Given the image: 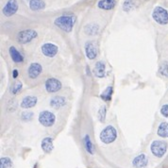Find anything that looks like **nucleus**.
Instances as JSON below:
<instances>
[{
  "mask_svg": "<svg viewBox=\"0 0 168 168\" xmlns=\"http://www.w3.org/2000/svg\"><path fill=\"white\" fill-rule=\"evenodd\" d=\"M106 113H107V107L104 105V106H101L99 110H98V120L101 122V123H104L105 122V119H106Z\"/></svg>",
  "mask_w": 168,
  "mask_h": 168,
  "instance_id": "nucleus-24",
  "label": "nucleus"
},
{
  "mask_svg": "<svg viewBox=\"0 0 168 168\" xmlns=\"http://www.w3.org/2000/svg\"><path fill=\"white\" fill-rule=\"evenodd\" d=\"M56 116L53 112L49 110H42L39 114V122L42 126L45 127L52 126L55 124Z\"/></svg>",
  "mask_w": 168,
  "mask_h": 168,
  "instance_id": "nucleus-6",
  "label": "nucleus"
},
{
  "mask_svg": "<svg viewBox=\"0 0 168 168\" xmlns=\"http://www.w3.org/2000/svg\"><path fill=\"white\" fill-rule=\"evenodd\" d=\"M37 97L33 95H27L25 96L21 102V108L23 109H30L33 108L37 104Z\"/></svg>",
  "mask_w": 168,
  "mask_h": 168,
  "instance_id": "nucleus-14",
  "label": "nucleus"
},
{
  "mask_svg": "<svg viewBox=\"0 0 168 168\" xmlns=\"http://www.w3.org/2000/svg\"><path fill=\"white\" fill-rule=\"evenodd\" d=\"M12 160L8 157H2L0 159V168H12Z\"/></svg>",
  "mask_w": 168,
  "mask_h": 168,
  "instance_id": "nucleus-23",
  "label": "nucleus"
},
{
  "mask_svg": "<svg viewBox=\"0 0 168 168\" xmlns=\"http://www.w3.org/2000/svg\"><path fill=\"white\" fill-rule=\"evenodd\" d=\"M112 92H113V88L111 86H109L105 89V91L101 93L100 97L102 100L104 101H109L111 99V95H112Z\"/></svg>",
  "mask_w": 168,
  "mask_h": 168,
  "instance_id": "nucleus-22",
  "label": "nucleus"
},
{
  "mask_svg": "<svg viewBox=\"0 0 168 168\" xmlns=\"http://www.w3.org/2000/svg\"><path fill=\"white\" fill-rule=\"evenodd\" d=\"M105 72H106L105 63L103 61H97L93 68V74L95 75V76L102 78L105 76Z\"/></svg>",
  "mask_w": 168,
  "mask_h": 168,
  "instance_id": "nucleus-17",
  "label": "nucleus"
},
{
  "mask_svg": "<svg viewBox=\"0 0 168 168\" xmlns=\"http://www.w3.org/2000/svg\"><path fill=\"white\" fill-rule=\"evenodd\" d=\"M66 104V98L61 95H56L51 98L50 100V106L53 109H60Z\"/></svg>",
  "mask_w": 168,
  "mask_h": 168,
  "instance_id": "nucleus-13",
  "label": "nucleus"
},
{
  "mask_svg": "<svg viewBox=\"0 0 168 168\" xmlns=\"http://www.w3.org/2000/svg\"><path fill=\"white\" fill-rule=\"evenodd\" d=\"M160 113L163 117L168 118V104L162 105V107L160 108Z\"/></svg>",
  "mask_w": 168,
  "mask_h": 168,
  "instance_id": "nucleus-30",
  "label": "nucleus"
},
{
  "mask_svg": "<svg viewBox=\"0 0 168 168\" xmlns=\"http://www.w3.org/2000/svg\"><path fill=\"white\" fill-rule=\"evenodd\" d=\"M134 0H126L123 4V8L125 11H129L130 9H132L134 8Z\"/></svg>",
  "mask_w": 168,
  "mask_h": 168,
  "instance_id": "nucleus-25",
  "label": "nucleus"
},
{
  "mask_svg": "<svg viewBox=\"0 0 168 168\" xmlns=\"http://www.w3.org/2000/svg\"><path fill=\"white\" fill-rule=\"evenodd\" d=\"M97 6L101 9L110 10L115 7V1L114 0H100L97 3Z\"/></svg>",
  "mask_w": 168,
  "mask_h": 168,
  "instance_id": "nucleus-18",
  "label": "nucleus"
},
{
  "mask_svg": "<svg viewBox=\"0 0 168 168\" xmlns=\"http://www.w3.org/2000/svg\"><path fill=\"white\" fill-rule=\"evenodd\" d=\"M18 75H19L18 70H17V69H14L13 72H12V76H13V78H16V77L18 76Z\"/></svg>",
  "mask_w": 168,
  "mask_h": 168,
  "instance_id": "nucleus-31",
  "label": "nucleus"
},
{
  "mask_svg": "<svg viewBox=\"0 0 168 168\" xmlns=\"http://www.w3.org/2000/svg\"><path fill=\"white\" fill-rule=\"evenodd\" d=\"M86 29V33L88 34H96V32L98 31V25H89L88 26L85 27Z\"/></svg>",
  "mask_w": 168,
  "mask_h": 168,
  "instance_id": "nucleus-26",
  "label": "nucleus"
},
{
  "mask_svg": "<svg viewBox=\"0 0 168 168\" xmlns=\"http://www.w3.org/2000/svg\"><path fill=\"white\" fill-rule=\"evenodd\" d=\"M160 73L161 76L168 77V64L166 62H163L160 67Z\"/></svg>",
  "mask_w": 168,
  "mask_h": 168,
  "instance_id": "nucleus-28",
  "label": "nucleus"
},
{
  "mask_svg": "<svg viewBox=\"0 0 168 168\" xmlns=\"http://www.w3.org/2000/svg\"><path fill=\"white\" fill-rule=\"evenodd\" d=\"M41 147L42 149V151L46 154H49L52 152L53 148H54V145H53V140L51 137H44L42 140V143H41Z\"/></svg>",
  "mask_w": 168,
  "mask_h": 168,
  "instance_id": "nucleus-15",
  "label": "nucleus"
},
{
  "mask_svg": "<svg viewBox=\"0 0 168 168\" xmlns=\"http://www.w3.org/2000/svg\"><path fill=\"white\" fill-rule=\"evenodd\" d=\"M152 17L160 25L168 24V11L162 7H156L152 12Z\"/></svg>",
  "mask_w": 168,
  "mask_h": 168,
  "instance_id": "nucleus-4",
  "label": "nucleus"
},
{
  "mask_svg": "<svg viewBox=\"0 0 168 168\" xmlns=\"http://www.w3.org/2000/svg\"><path fill=\"white\" fill-rule=\"evenodd\" d=\"M32 118H33V112H31V111H24V112H22L21 119H22L23 121L28 122V121H30Z\"/></svg>",
  "mask_w": 168,
  "mask_h": 168,
  "instance_id": "nucleus-27",
  "label": "nucleus"
},
{
  "mask_svg": "<svg viewBox=\"0 0 168 168\" xmlns=\"http://www.w3.org/2000/svg\"><path fill=\"white\" fill-rule=\"evenodd\" d=\"M157 134L161 138H168V123L166 122L160 123L158 127Z\"/></svg>",
  "mask_w": 168,
  "mask_h": 168,
  "instance_id": "nucleus-21",
  "label": "nucleus"
},
{
  "mask_svg": "<svg viewBox=\"0 0 168 168\" xmlns=\"http://www.w3.org/2000/svg\"><path fill=\"white\" fill-rule=\"evenodd\" d=\"M18 9V3L16 0H8L3 8V13L5 16L9 17L16 13Z\"/></svg>",
  "mask_w": 168,
  "mask_h": 168,
  "instance_id": "nucleus-10",
  "label": "nucleus"
},
{
  "mask_svg": "<svg viewBox=\"0 0 168 168\" xmlns=\"http://www.w3.org/2000/svg\"><path fill=\"white\" fill-rule=\"evenodd\" d=\"M76 22V17L72 15H62L55 19L54 24L65 32H71L73 30Z\"/></svg>",
  "mask_w": 168,
  "mask_h": 168,
  "instance_id": "nucleus-1",
  "label": "nucleus"
},
{
  "mask_svg": "<svg viewBox=\"0 0 168 168\" xmlns=\"http://www.w3.org/2000/svg\"><path fill=\"white\" fill-rule=\"evenodd\" d=\"M22 87H23V85H22V82H20V81H18V82H16V83H14V85L12 86V88H11V92L13 93V94H16L21 89H22Z\"/></svg>",
  "mask_w": 168,
  "mask_h": 168,
  "instance_id": "nucleus-29",
  "label": "nucleus"
},
{
  "mask_svg": "<svg viewBox=\"0 0 168 168\" xmlns=\"http://www.w3.org/2000/svg\"><path fill=\"white\" fill-rule=\"evenodd\" d=\"M42 71V67L40 63L32 62L27 69V75L30 78H36L37 76H40Z\"/></svg>",
  "mask_w": 168,
  "mask_h": 168,
  "instance_id": "nucleus-11",
  "label": "nucleus"
},
{
  "mask_svg": "<svg viewBox=\"0 0 168 168\" xmlns=\"http://www.w3.org/2000/svg\"><path fill=\"white\" fill-rule=\"evenodd\" d=\"M8 53L10 55L11 59L15 62V63H21L24 61V56L14 47V46H10L8 49Z\"/></svg>",
  "mask_w": 168,
  "mask_h": 168,
  "instance_id": "nucleus-16",
  "label": "nucleus"
},
{
  "mask_svg": "<svg viewBox=\"0 0 168 168\" xmlns=\"http://www.w3.org/2000/svg\"><path fill=\"white\" fill-rule=\"evenodd\" d=\"M83 144H84L85 150H86L89 154L92 155V154L94 153V146H93V144H92V141H91V138H90V136H89L88 134L84 136Z\"/></svg>",
  "mask_w": 168,
  "mask_h": 168,
  "instance_id": "nucleus-19",
  "label": "nucleus"
},
{
  "mask_svg": "<svg viewBox=\"0 0 168 168\" xmlns=\"http://www.w3.org/2000/svg\"><path fill=\"white\" fill-rule=\"evenodd\" d=\"M29 8L32 10H42L45 8V3L43 0H30L29 1Z\"/></svg>",
  "mask_w": 168,
  "mask_h": 168,
  "instance_id": "nucleus-20",
  "label": "nucleus"
},
{
  "mask_svg": "<svg viewBox=\"0 0 168 168\" xmlns=\"http://www.w3.org/2000/svg\"><path fill=\"white\" fill-rule=\"evenodd\" d=\"M38 36V33L33 29L22 30L17 34V42L21 44H25L30 42Z\"/></svg>",
  "mask_w": 168,
  "mask_h": 168,
  "instance_id": "nucleus-5",
  "label": "nucleus"
},
{
  "mask_svg": "<svg viewBox=\"0 0 168 168\" xmlns=\"http://www.w3.org/2000/svg\"><path fill=\"white\" fill-rule=\"evenodd\" d=\"M132 164L135 168H144L148 164V160L144 154H140L133 159Z\"/></svg>",
  "mask_w": 168,
  "mask_h": 168,
  "instance_id": "nucleus-12",
  "label": "nucleus"
},
{
  "mask_svg": "<svg viewBox=\"0 0 168 168\" xmlns=\"http://www.w3.org/2000/svg\"><path fill=\"white\" fill-rule=\"evenodd\" d=\"M42 53L48 58H53L57 55L58 51H59V47L51 42H46L44 44L42 45Z\"/></svg>",
  "mask_w": 168,
  "mask_h": 168,
  "instance_id": "nucleus-8",
  "label": "nucleus"
},
{
  "mask_svg": "<svg viewBox=\"0 0 168 168\" xmlns=\"http://www.w3.org/2000/svg\"><path fill=\"white\" fill-rule=\"evenodd\" d=\"M85 54L89 59H94L98 54V48L95 42H87L85 43Z\"/></svg>",
  "mask_w": 168,
  "mask_h": 168,
  "instance_id": "nucleus-9",
  "label": "nucleus"
},
{
  "mask_svg": "<svg viewBox=\"0 0 168 168\" xmlns=\"http://www.w3.org/2000/svg\"><path fill=\"white\" fill-rule=\"evenodd\" d=\"M150 150L152 154L157 158H161L167 151V143L163 141L156 140L153 141L150 145Z\"/></svg>",
  "mask_w": 168,
  "mask_h": 168,
  "instance_id": "nucleus-3",
  "label": "nucleus"
},
{
  "mask_svg": "<svg viewBox=\"0 0 168 168\" xmlns=\"http://www.w3.org/2000/svg\"><path fill=\"white\" fill-rule=\"evenodd\" d=\"M44 85H45V90L47 92H57L58 91L61 89V86H62L61 82L55 77H50L46 79Z\"/></svg>",
  "mask_w": 168,
  "mask_h": 168,
  "instance_id": "nucleus-7",
  "label": "nucleus"
},
{
  "mask_svg": "<svg viewBox=\"0 0 168 168\" xmlns=\"http://www.w3.org/2000/svg\"><path fill=\"white\" fill-rule=\"evenodd\" d=\"M99 138H100L101 142L104 143H106V144L111 143L117 138V131H116V129H115V127L113 126L109 125V126H106L100 132Z\"/></svg>",
  "mask_w": 168,
  "mask_h": 168,
  "instance_id": "nucleus-2",
  "label": "nucleus"
}]
</instances>
